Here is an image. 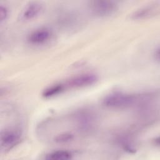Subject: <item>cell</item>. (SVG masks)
<instances>
[{
	"label": "cell",
	"mask_w": 160,
	"mask_h": 160,
	"mask_svg": "<svg viewBox=\"0 0 160 160\" xmlns=\"http://www.w3.org/2000/svg\"><path fill=\"white\" fill-rule=\"evenodd\" d=\"M72 154L66 150H58L48 154L45 159L48 160H68L71 159Z\"/></svg>",
	"instance_id": "ba28073f"
},
{
	"label": "cell",
	"mask_w": 160,
	"mask_h": 160,
	"mask_svg": "<svg viewBox=\"0 0 160 160\" xmlns=\"http://www.w3.org/2000/svg\"><path fill=\"white\" fill-rule=\"evenodd\" d=\"M21 138V132L19 129L10 128L2 130L0 135L1 149L3 151H8L19 143Z\"/></svg>",
	"instance_id": "3957f363"
},
{
	"label": "cell",
	"mask_w": 160,
	"mask_h": 160,
	"mask_svg": "<svg viewBox=\"0 0 160 160\" xmlns=\"http://www.w3.org/2000/svg\"><path fill=\"white\" fill-rule=\"evenodd\" d=\"M42 9V4L36 1L31 2L27 4L21 14V19L29 21L36 18Z\"/></svg>",
	"instance_id": "8992f818"
},
{
	"label": "cell",
	"mask_w": 160,
	"mask_h": 160,
	"mask_svg": "<svg viewBox=\"0 0 160 160\" xmlns=\"http://www.w3.org/2000/svg\"><path fill=\"white\" fill-rule=\"evenodd\" d=\"M64 90H65V87L63 84V82L57 83L44 89L42 92V96L46 98H51L52 96L59 94V93L62 92Z\"/></svg>",
	"instance_id": "9c48e42d"
},
{
	"label": "cell",
	"mask_w": 160,
	"mask_h": 160,
	"mask_svg": "<svg viewBox=\"0 0 160 160\" xmlns=\"http://www.w3.org/2000/svg\"><path fill=\"white\" fill-rule=\"evenodd\" d=\"M74 138V135L70 132H64L57 135L54 138V141L58 143H65L71 141Z\"/></svg>",
	"instance_id": "30bf717a"
},
{
	"label": "cell",
	"mask_w": 160,
	"mask_h": 160,
	"mask_svg": "<svg viewBox=\"0 0 160 160\" xmlns=\"http://www.w3.org/2000/svg\"><path fill=\"white\" fill-rule=\"evenodd\" d=\"M98 81V76L93 73H84L76 75L63 82L66 88H82L96 84Z\"/></svg>",
	"instance_id": "277c9868"
},
{
	"label": "cell",
	"mask_w": 160,
	"mask_h": 160,
	"mask_svg": "<svg viewBox=\"0 0 160 160\" xmlns=\"http://www.w3.org/2000/svg\"><path fill=\"white\" fill-rule=\"evenodd\" d=\"M158 7L155 5H149L137 9L132 13L131 18L134 20H141L154 16L158 12Z\"/></svg>",
	"instance_id": "52a82bcc"
},
{
	"label": "cell",
	"mask_w": 160,
	"mask_h": 160,
	"mask_svg": "<svg viewBox=\"0 0 160 160\" xmlns=\"http://www.w3.org/2000/svg\"><path fill=\"white\" fill-rule=\"evenodd\" d=\"M8 16V9L2 4L0 5V22L2 24Z\"/></svg>",
	"instance_id": "8fae6325"
},
{
	"label": "cell",
	"mask_w": 160,
	"mask_h": 160,
	"mask_svg": "<svg viewBox=\"0 0 160 160\" xmlns=\"http://www.w3.org/2000/svg\"><path fill=\"white\" fill-rule=\"evenodd\" d=\"M135 101L133 95L116 92L106 96L102 99V104L109 108L123 109L132 105Z\"/></svg>",
	"instance_id": "6da1fadb"
},
{
	"label": "cell",
	"mask_w": 160,
	"mask_h": 160,
	"mask_svg": "<svg viewBox=\"0 0 160 160\" xmlns=\"http://www.w3.org/2000/svg\"><path fill=\"white\" fill-rule=\"evenodd\" d=\"M52 36L51 31L46 28H41L31 32L28 36V41L32 44H42L48 41Z\"/></svg>",
	"instance_id": "5b68a950"
},
{
	"label": "cell",
	"mask_w": 160,
	"mask_h": 160,
	"mask_svg": "<svg viewBox=\"0 0 160 160\" xmlns=\"http://www.w3.org/2000/svg\"><path fill=\"white\" fill-rule=\"evenodd\" d=\"M92 13L98 17H107L114 14L118 9V4L112 1H92L89 2Z\"/></svg>",
	"instance_id": "7a4b0ae2"
},
{
	"label": "cell",
	"mask_w": 160,
	"mask_h": 160,
	"mask_svg": "<svg viewBox=\"0 0 160 160\" xmlns=\"http://www.w3.org/2000/svg\"><path fill=\"white\" fill-rule=\"evenodd\" d=\"M154 57L155 60L159 62V47H158L157 49H156V50L154 51Z\"/></svg>",
	"instance_id": "7c38bea8"
}]
</instances>
